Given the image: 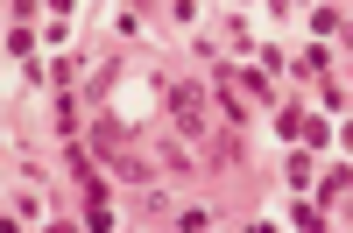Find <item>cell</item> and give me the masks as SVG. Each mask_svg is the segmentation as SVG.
Segmentation results:
<instances>
[{"instance_id": "7a4b0ae2", "label": "cell", "mask_w": 353, "mask_h": 233, "mask_svg": "<svg viewBox=\"0 0 353 233\" xmlns=\"http://www.w3.org/2000/svg\"><path fill=\"white\" fill-rule=\"evenodd\" d=\"M85 141H92V156L113 170V163H121L128 149H134V141H128V128L121 121H113V113H92V128H85Z\"/></svg>"}, {"instance_id": "52a82bcc", "label": "cell", "mask_w": 353, "mask_h": 233, "mask_svg": "<svg viewBox=\"0 0 353 233\" xmlns=\"http://www.w3.org/2000/svg\"><path fill=\"white\" fill-rule=\"evenodd\" d=\"M353 191V177H346V170H332V177L325 184H318V205H339V198Z\"/></svg>"}, {"instance_id": "8992f818", "label": "cell", "mask_w": 353, "mask_h": 233, "mask_svg": "<svg viewBox=\"0 0 353 233\" xmlns=\"http://www.w3.org/2000/svg\"><path fill=\"white\" fill-rule=\"evenodd\" d=\"M57 134L78 141V99H71V92H57Z\"/></svg>"}, {"instance_id": "4fadbf2b", "label": "cell", "mask_w": 353, "mask_h": 233, "mask_svg": "<svg viewBox=\"0 0 353 233\" xmlns=\"http://www.w3.org/2000/svg\"><path fill=\"white\" fill-rule=\"evenodd\" d=\"M134 8H149V0H134Z\"/></svg>"}, {"instance_id": "6da1fadb", "label": "cell", "mask_w": 353, "mask_h": 233, "mask_svg": "<svg viewBox=\"0 0 353 233\" xmlns=\"http://www.w3.org/2000/svg\"><path fill=\"white\" fill-rule=\"evenodd\" d=\"M163 113L176 121L184 141H205V128H212V113H205V85H170V92H163Z\"/></svg>"}, {"instance_id": "8fae6325", "label": "cell", "mask_w": 353, "mask_h": 233, "mask_svg": "<svg viewBox=\"0 0 353 233\" xmlns=\"http://www.w3.org/2000/svg\"><path fill=\"white\" fill-rule=\"evenodd\" d=\"M269 8H276V14H290V8H297V0H269Z\"/></svg>"}, {"instance_id": "7c38bea8", "label": "cell", "mask_w": 353, "mask_h": 233, "mask_svg": "<svg viewBox=\"0 0 353 233\" xmlns=\"http://www.w3.org/2000/svg\"><path fill=\"white\" fill-rule=\"evenodd\" d=\"M346 43H353V21H346Z\"/></svg>"}, {"instance_id": "277c9868", "label": "cell", "mask_w": 353, "mask_h": 233, "mask_svg": "<svg viewBox=\"0 0 353 233\" xmlns=\"http://www.w3.org/2000/svg\"><path fill=\"white\" fill-rule=\"evenodd\" d=\"M205 163H212V170H233V163H248V141H241V128H226V134H205Z\"/></svg>"}, {"instance_id": "9c48e42d", "label": "cell", "mask_w": 353, "mask_h": 233, "mask_svg": "<svg viewBox=\"0 0 353 233\" xmlns=\"http://www.w3.org/2000/svg\"><path fill=\"white\" fill-rule=\"evenodd\" d=\"M241 92L248 99H269V71H241Z\"/></svg>"}, {"instance_id": "ba28073f", "label": "cell", "mask_w": 353, "mask_h": 233, "mask_svg": "<svg viewBox=\"0 0 353 233\" xmlns=\"http://www.w3.org/2000/svg\"><path fill=\"white\" fill-rule=\"evenodd\" d=\"M28 50H36V36H28V21H14L8 28V57H28Z\"/></svg>"}, {"instance_id": "3957f363", "label": "cell", "mask_w": 353, "mask_h": 233, "mask_svg": "<svg viewBox=\"0 0 353 233\" xmlns=\"http://www.w3.org/2000/svg\"><path fill=\"white\" fill-rule=\"evenodd\" d=\"M276 134H283V141H297V149H318V141H325L332 128L318 121V113H297V106H283V113H276Z\"/></svg>"}, {"instance_id": "5b68a950", "label": "cell", "mask_w": 353, "mask_h": 233, "mask_svg": "<svg viewBox=\"0 0 353 233\" xmlns=\"http://www.w3.org/2000/svg\"><path fill=\"white\" fill-rule=\"evenodd\" d=\"M297 71H304V78H325V71H332V50H325V43H311V50L297 57Z\"/></svg>"}, {"instance_id": "30bf717a", "label": "cell", "mask_w": 353, "mask_h": 233, "mask_svg": "<svg viewBox=\"0 0 353 233\" xmlns=\"http://www.w3.org/2000/svg\"><path fill=\"white\" fill-rule=\"evenodd\" d=\"M304 184H311V156L297 149V156H290V191H304Z\"/></svg>"}]
</instances>
